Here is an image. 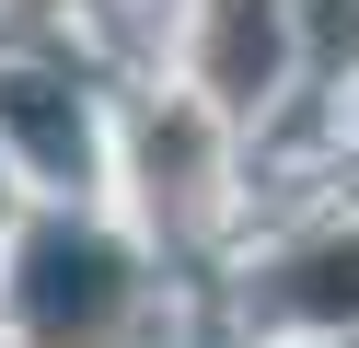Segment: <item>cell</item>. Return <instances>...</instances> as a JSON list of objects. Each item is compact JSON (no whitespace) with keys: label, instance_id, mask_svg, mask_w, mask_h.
Masks as SVG:
<instances>
[{"label":"cell","instance_id":"cell-1","mask_svg":"<svg viewBox=\"0 0 359 348\" xmlns=\"http://www.w3.org/2000/svg\"><path fill=\"white\" fill-rule=\"evenodd\" d=\"M128 314H140V278H128V255L104 244V232L47 221L24 244V267H12V325H24V348H116Z\"/></svg>","mask_w":359,"mask_h":348},{"label":"cell","instance_id":"cell-2","mask_svg":"<svg viewBox=\"0 0 359 348\" xmlns=\"http://www.w3.org/2000/svg\"><path fill=\"white\" fill-rule=\"evenodd\" d=\"M290 35H278V0H209V35H197V82L220 105H266Z\"/></svg>","mask_w":359,"mask_h":348},{"label":"cell","instance_id":"cell-3","mask_svg":"<svg viewBox=\"0 0 359 348\" xmlns=\"http://www.w3.org/2000/svg\"><path fill=\"white\" fill-rule=\"evenodd\" d=\"M209 186H220V162H209V128H197L186 105H163L140 128V198L163 209V221H209Z\"/></svg>","mask_w":359,"mask_h":348},{"label":"cell","instance_id":"cell-4","mask_svg":"<svg viewBox=\"0 0 359 348\" xmlns=\"http://www.w3.org/2000/svg\"><path fill=\"white\" fill-rule=\"evenodd\" d=\"M278 325H359V232H313L302 255H278Z\"/></svg>","mask_w":359,"mask_h":348},{"label":"cell","instance_id":"cell-5","mask_svg":"<svg viewBox=\"0 0 359 348\" xmlns=\"http://www.w3.org/2000/svg\"><path fill=\"white\" fill-rule=\"evenodd\" d=\"M0 209H12V198H0Z\"/></svg>","mask_w":359,"mask_h":348}]
</instances>
